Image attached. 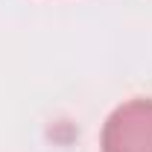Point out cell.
<instances>
[{
	"instance_id": "6da1fadb",
	"label": "cell",
	"mask_w": 152,
	"mask_h": 152,
	"mask_svg": "<svg viewBox=\"0 0 152 152\" xmlns=\"http://www.w3.org/2000/svg\"><path fill=\"white\" fill-rule=\"evenodd\" d=\"M102 152H152V99L137 96L117 105L99 134Z\"/></svg>"
}]
</instances>
